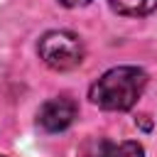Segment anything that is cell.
<instances>
[{
    "label": "cell",
    "mask_w": 157,
    "mask_h": 157,
    "mask_svg": "<svg viewBox=\"0 0 157 157\" xmlns=\"http://www.w3.org/2000/svg\"><path fill=\"white\" fill-rule=\"evenodd\" d=\"M147 86V74L137 66L108 69L98 81H93L88 98L103 110H130Z\"/></svg>",
    "instance_id": "cell-1"
},
{
    "label": "cell",
    "mask_w": 157,
    "mask_h": 157,
    "mask_svg": "<svg viewBox=\"0 0 157 157\" xmlns=\"http://www.w3.org/2000/svg\"><path fill=\"white\" fill-rule=\"evenodd\" d=\"M39 59L54 71H69L83 61V42L69 29H52L39 37Z\"/></svg>",
    "instance_id": "cell-2"
},
{
    "label": "cell",
    "mask_w": 157,
    "mask_h": 157,
    "mask_svg": "<svg viewBox=\"0 0 157 157\" xmlns=\"http://www.w3.org/2000/svg\"><path fill=\"white\" fill-rule=\"evenodd\" d=\"M76 115H78L76 101L69 96H56V98H49L42 103V108L37 113V123L47 132H61L76 120Z\"/></svg>",
    "instance_id": "cell-3"
},
{
    "label": "cell",
    "mask_w": 157,
    "mask_h": 157,
    "mask_svg": "<svg viewBox=\"0 0 157 157\" xmlns=\"http://www.w3.org/2000/svg\"><path fill=\"white\" fill-rule=\"evenodd\" d=\"M113 12L125 17H145L157 10V0H108Z\"/></svg>",
    "instance_id": "cell-4"
},
{
    "label": "cell",
    "mask_w": 157,
    "mask_h": 157,
    "mask_svg": "<svg viewBox=\"0 0 157 157\" xmlns=\"http://www.w3.org/2000/svg\"><path fill=\"white\" fill-rule=\"evenodd\" d=\"M98 157H145V150L135 140H123V142H105L98 152Z\"/></svg>",
    "instance_id": "cell-5"
},
{
    "label": "cell",
    "mask_w": 157,
    "mask_h": 157,
    "mask_svg": "<svg viewBox=\"0 0 157 157\" xmlns=\"http://www.w3.org/2000/svg\"><path fill=\"white\" fill-rule=\"evenodd\" d=\"M64 7H81V5H88L91 0H59Z\"/></svg>",
    "instance_id": "cell-6"
},
{
    "label": "cell",
    "mask_w": 157,
    "mask_h": 157,
    "mask_svg": "<svg viewBox=\"0 0 157 157\" xmlns=\"http://www.w3.org/2000/svg\"><path fill=\"white\" fill-rule=\"evenodd\" d=\"M0 157H5V155H0Z\"/></svg>",
    "instance_id": "cell-7"
}]
</instances>
